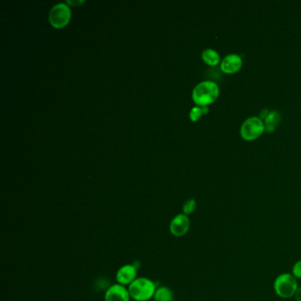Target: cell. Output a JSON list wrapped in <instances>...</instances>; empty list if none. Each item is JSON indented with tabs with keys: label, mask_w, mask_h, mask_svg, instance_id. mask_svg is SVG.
<instances>
[{
	"label": "cell",
	"mask_w": 301,
	"mask_h": 301,
	"mask_svg": "<svg viewBox=\"0 0 301 301\" xmlns=\"http://www.w3.org/2000/svg\"><path fill=\"white\" fill-rule=\"evenodd\" d=\"M282 120L281 114L277 111H271L268 113L267 116L264 119V124H265V130L271 133L274 132L277 125H279Z\"/></svg>",
	"instance_id": "10"
},
{
	"label": "cell",
	"mask_w": 301,
	"mask_h": 301,
	"mask_svg": "<svg viewBox=\"0 0 301 301\" xmlns=\"http://www.w3.org/2000/svg\"><path fill=\"white\" fill-rule=\"evenodd\" d=\"M130 300L128 288L120 284L110 286L104 294V301H130Z\"/></svg>",
	"instance_id": "9"
},
{
	"label": "cell",
	"mask_w": 301,
	"mask_h": 301,
	"mask_svg": "<svg viewBox=\"0 0 301 301\" xmlns=\"http://www.w3.org/2000/svg\"><path fill=\"white\" fill-rule=\"evenodd\" d=\"M293 275L296 278H301V260L298 261L297 263L293 265Z\"/></svg>",
	"instance_id": "15"
},
{
	"label": "cell",
	"mask_w": 301,
	"mask_h": 301,
	"mask_svg": "<svg viewBox=\"0 0 301 301\" xmlns=\"http://www.w3.org/2000/svg\"><path fill=\"white\" fill-rule=\"evenodd\" d=\"M71 9L64 3H60L52 7L49 13V21L52 26L56 29H61L68 24L71 19Z\"/></svg>",
	"instance_id": "5"
},
{
	"label": "cell",
	"mask_w": 301,
	"mask_h": 301,
	"mask_svg": "<svg viewBox=\"0 0 301 301\" xmlns=\"http://www.w3.org/2000/svg\"><path fill=\"white\" fill-rule=\"evenodd\" d=\"M297 278L290 273H283L275 278L274 290L277 296L283 299H290L295 296L297 293Z\"/></svg>",
	"instance_id": "3"
},
{
	"label": "cell",
	"mask_w": 301,
	"mask_h": 301,
	"mask_svg": "<svg viewBox=\"0 0 301 301\" xmlns=\"http://www.w3.org/2000/svg\"><path fill=\"white\" fill-rule=\"evenodd\" d=\"M155 282L147 277H137L128 286L131 299L135 301H149L155 295L156 291Z\"/></svg>",
	"instance_id": "2"
},
{
	"label": "cell",
	"mask_w": 301,
	"mask_h": 301,
	"mask_svg": "<svg viewBox=\"0 0 301 301\" xmlns=\"http://www.w3.org/2000/svg\"><path fill=\"white\" fill-rule=\"evenodd\" d=\"M189 229V217L185 214L175 215L170 223V232L173 236L183 237L188 233Z\"/></svg>",
	"instance_id": "6"
},
{
	"label": "cell",
	"mask_w": 301,
	"mask_h": 301,
	"mask_svg": "<svg viewBox=\"0 0 301 301\" xmlns=\"http://www.w3.org/2000/svg\"><path fill=\"white\" fill-rule=\"evenodd\" d=\"M136 278H137V268L134 264H125L117 271V282L121 285L129 286Z\"/></svg>",
	"instance_id": "7"
},
{
	"label": "cell",
	"mask_w": 301,
	"mask_h": 301,
	"mask_svg": "<svg viewBox=\"0 0 301 301\" xmlns=\"http://www.w3.org/2000/svg\"><path fill=\"white\" fill-rule=\"evenodd\" d=\"M196 210V201L194 199H189L183 205V214L185 215H192Z\"/></svg>",
	"instance_id": "14"
},
{
	"label": "cell",
	"mask_w": 301,
	"mask_h": 301,
	"mask_svg": "<svg viewBox=\"0 0 301 301\" xmlns=\"http://www.w3.org/2000/svg\"><path fill=\"white\" fill-rule=\"evenodd\" d=\"M218 85L212 81H204L197 84L193 90L192 97L194 103L199 106H208L219 96Z\"/></svg>",
	"instance_id": "1"
},
{
	"label": "cell",
	"mask_w": 301,
	"mask_h": 301,
	"mask_svg": "<svg viewBox=\"0 0 301 301\" xmlns=\"http://www.w3.org/2000/svg\"><path fill=\"white\" fill-rule=\"evenodd\" d=\"M243 65V60L239 54L232 53L224 57L223 60L220 63L221 70L224 73L227 74H233L238 73Z\"/></svg>",
	"instance_id": "8"
},
{
	"label": "cell",
	"mask_w": 301,
	"mask_h": 301,
	"mask_svg": "<svg viewBox=\"0 0 301 301\" xmlns=\"http://www.w3.org/2000/svg\"><path fill=\"white\" fill-rule=\"evenodd\" d=\"M202 60L206 63L207 65L215 66L221 63V59L218 52L214 49L208 48L205 49L202 53Z\"/></svg>",
	"instance_id": "11"
},
{
	"label": "cell",
	"mask_w": 301,
	"mask_h": 301,
	"mask_svg": "<svg viewBox=\"0 0 301 301\" xmlns=\"http://www.w3.org/2000/svg\"><path fill=\"white\" fill-rule=\"evenodd\" d=\"M173 298L174 296L171 289L166 286H160L156 288L153 299L154 301H173Z\"/></svg>",
	"instance_id": "12"
},
{
	"label": "cell",
	"mask_w": 301,
	"mask_h": 301,
	"mask_svg": "<svg viewBox=\"0 0 301 301\" xmlns=\"http://www.w3.org/2000/svg\"><path fill=\"white\" fill-rule=\"evenodd\" d=\"M295 300L296 301H301V287H299L297 293L295 294Z\"/></svg>",
	"instance_id": "16"
},
{
	"label": "cell",
	"mask_w": 301,
	"mask_h": 301,
	"mask_svg": "<svg viewBox=\"0 0 301 301\" xmlns=\"http://www.w3.org/2000/svg\"><path fill=\"white\" fill-rule=\"evenodd\" d=\"M209 112H210V109H209L208 106H203V107L195 106V107L192 108V110L190 112V120L193 121V122H196V121H198L201 119V117L203 114H208Z\"/></svg>",
	"instance_id": "13"
},
{
	"label": "cell",
	"mask_w": 301,
	"mask_h": 301,
	"mask_svg": "<svg viewBox=\"0 0 301 301\" xmlns=\"http://www.w3.org/2000/svg\"><path fill=\"white\" fill-rule=\"evenodd\" d=\"M265 131L264 121L260 117H249L241 126V135L245 141L251 142L260 137Z\"/></svg>",
	"instance_id": "4"
},
{
	"label": "cell",
	"mask_w": 301,
	"mask_h": 301,
	"mask_svg": "<svg viewBox=\"0 0 301 301\" xmlns=\"http://www.w3.org/2000/svg\"><path fill=\"white\" fill-rule=\"evenodd\" d=\"M66 3L71 4V5H75V4H80L83 3V1H67Z\"/></svg>",
	"instance_id": "17"
}]
</instances>
